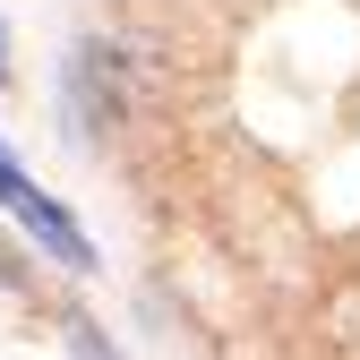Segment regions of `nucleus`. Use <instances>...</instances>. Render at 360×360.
<instances>
[{
  "mask_svg": "<svg viewBox=\"0 0 360 360\" xmlns=\"http://www.w3.org/2000/svg\"><path fill=\"white\" fill-rule=\"evenodd\" d=\"M69 103H77V120H112V52H95V43H77L69 52Z\"/></svg>",
  "mask_w": 360,
  "mask_h": 360,
  "instance_id": "f03ea898",
  "label": "nucleus"
},
{
  "mask_svg": "<svg viewBox=\"0 0 360 360\" xmlns=\"http://www.w3.org/2000/svg\"><path fill=\"white\" fill-rule=\"evenodd\" d=\"M0 206H9V214L26 223V232H34L43 249H52L60 266H69V275H95V240H86L77 223H69L52 198H43L34 180H26V163H9V146H0Z\"/></svg>",
  "mask_w": 360,
  "mask_h": 360,
  "instance_id": "f257e3e1",
  "label": "nucleus"
},
{
  "mask_svg": "<svg viewBox=\"0 0 360 360\" xmlns=\"http://www.w3.org/2000/svg\"><path fill=\"white\" fill-rule=\"evenodd\" d=\"M0 77H9V26H0Z\"/></svg>",
  "mask_w": 360,
  "mask_h": 360,
  "instance_id": "20e7f679",
  "label": "nucleus"
},
{
  "mask_svg": "<svg viewBox=\"0 0 360 360\" xmlns=\"http://www.w3.org/2000/svg\"><path fill=\"white\" fill-rule=\"evenodd\" d=\"M69 352H77V360H120V352H112L95 326H69Z\"/></svg>",
  "mask_w": 360,
  "mask_h": 360,
  "instance_id": "7ed1b4c3",
  "label": "nucleus"
}]
</instances>
